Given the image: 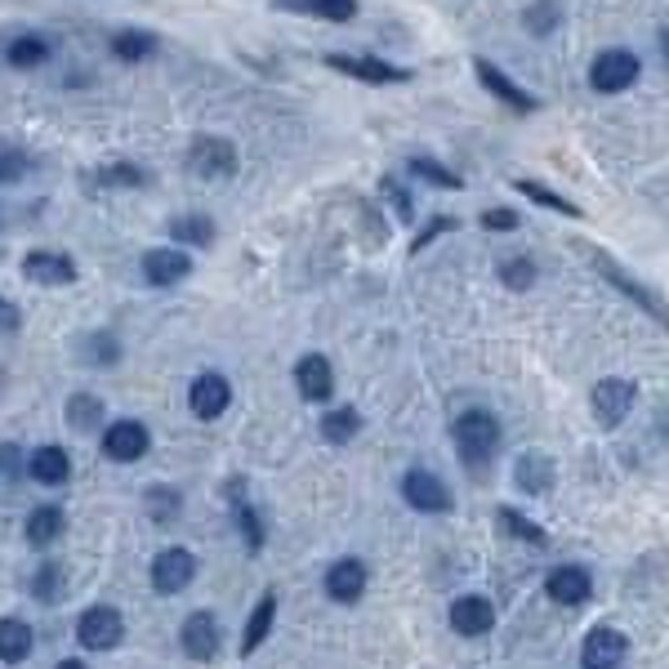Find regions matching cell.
I'll return each instance as SVG.
<instances>
[{
    "mask_svg": "<svg viewBox=\"0 0 669 669\" xmlns=\"http://www.w3.org/2000/svg\"><path fill=\"white\" fill-rule=\"evenodd\" d=\"M451 438H455L460 460L474 468V474H483V468L491 464V455L500 451V420L491 411H464L451 424Z\"/></svg>",
    "mask_w": 669,
    "mask_h": 669,
    "instance_id": "obj_1",
    "label": "cell"
},
{
    "mask_svg": "<svg viewBox=\"0 0 669 669\" xmlns=\"http://www.w3.org/2000/svg\"><path fill=\"white\" fill-rule=\"evenodd\" d=\"M589 259H593V268H598V273L608 277V282H612V286H616L625 299H634V304H638L647 317H656L660 326H669V304H665V299H660L651 286H643L634 273H625V268H621V263H616L608 250H589Z\"/></svg>",
    "mask_w": 669,
    "mask_h": 669,
    "instance_id": "obj_2",
    "label": "cell"
},
{
    "mask_svg": "<svg viewBox=\"0 0 669 669\" xmlns=\"http://www.w3.org/2000/svg\"><path fill=\"white\" fill-rule=\"evenodd\" d=\"M188 170L196 179H233L237 174V148L219 134H196L188 144Z\"/></svg>",
    "mask_w": 669,
    "mask_h": 669,
    "instance_id": "obj_3",
    "label": "cell"
},
{
    "mask_svg": "<svg viewBox=\"0 0 669 669\" xmlns=\"http://www.w3.org/2000/svg\"><path fill=\"white\" fill-rule=\"evenodd\" d=\"M638 72H643L638 54H630V49H602L589 63V86L598 94H621V90H630L638 81Z\"/></svg>",
    "mask_w": 669,
    "mask_h": 669,
    "instance_id": "obj_4",
    "label": "cell"
},
{
    "mask_svg": "<svg viewBox=\"0 0 669 669\" xmlns=\"http://www.w3.org/2000/svg\"><path fill=\"white\" fill-rule=\"evenodd\" d=\"M121 638H125V621H121L116 608H107V602H94L90 612L77 616V643L81 647L112 651V647H121Z\"/></svg>",
    "mask_w": 669,
    "mask_h": 669,
    "instance_id": "obj_5",
    "label": "cell"
},
{
    "mask_svg": "<svg viewBox=\"0 0 669 669\" xmlns=\"http://www.w3.org/2000/svg\"><path fill=\"white\" fill-rule=\"evenodd\" d=\"M326 67H334V72H344L353 81H366V86H407L411 72L407 67H393L384 58H362V54H326Z\"/></svg>",
    "mask_w": 669,
    "mask_h": 669,
    "instance_id": "obj_6",
    "label": "cell"
},
{
    "mask_svg": "<svg viewBox=\"0 0 669 669\" xmlns=\"http://www.w3.org/2000/svg\"><path fill=\"white\" fill-rule=\"evenodd\" d=\"M634 384L630 379H621V375H608V379H598L593 384V397H589V407H593V420L602 424V429H616L625 416H630V407H634Z\"/></svg>",
    "mask_w": 669,
    "mask_h": 669,
    "instance_id": "obj_7",
    "label": "cell"
},
{
    "mask_svg": "<svg viewBox=\"0 0 669 669\" xmlns=\"http://www.w3.org/2000/svg\"><path fill=\"white\" fill-rule=\"evenodd\" d=\"M148 446H152V433H148V424H139V420H116V424L103 429V455L116 460V464L144 460Z\"/></svg>",
    "mask_w": 669,
    "mask_h": 669,
    "instance_id": "obj_8",
    "label": "cell"
},
{
    "mask_svg": "<svg viewBox=\"0 0 669 669\" xmlns=\"http://www.w3.org/2000/svg\"><path fill=\"white\" fill-rule=\"evenodd\" d=\"M625 651H630V638H625L621 630L598 625V630H589L585 643H580V665H585V669H616V665L625 660Z\"/></svg>",
    "mask_w": 669,
    "mask_h": 669,
    "instance_id": "obj_9",
    "label": "cell"
},
{
    "mask_svg": "<svg viewBox=\"0 0 669 669\" xmlns=\"http://www.w3.org/2000/svg\"><path fill=\"white\" fill-rule=\"evenodd\" d=\"M228 401H233V384L224 375H215V371L196 375L192 388H188V407H192L196 420H219L228 411Z\"/></svg>",
    "mask_w": 669,
    "mask_h": 669,
    "instance_id": "obj_10",
    "label": "cell"
},
{
    "mask_svg": "<svg viewBox=\"0 0 669 669\" xmlns=\"http://www.w3.org/2000/svg\"><path fill=\"white\" fill-rule=\"evenodd\" d=\"M179 643H183V656H188V660H215V651H219V643H224L215 612H192V616L179 625Z\"/></svg>",
    "mask_w": 669,
    "mask_h": 669,
    "instance_id": "obj_11",
    "label": "cell"
},
{
    "mask_svg": "<svg viewBox=\"0 0 669 669\" xmlns=\"http://www.w3.org/2000/svg\"><path fill=\"white\" fill-rule=\"evenodd\" d=\"M401 496H407L411 509L420 513H446L451 509V491L438 474H429V468H411L407 478H401Z\"/></svg>",
    "mask_w": 669,
    "mask_h": 669,
    "instance_id": "obj_12",
    "label": "cell"
},
{
    "mask_svg": "<svg viewBox=\"0 0 669 669\" xmlns=\"http://www.w3.org/2000/svg\"><path fill=\"white\" fill-rule=\"evenodd\" d=\"M23 277L36 286H72L77 282V263L63 250H32L23 259Z\"/></svg>",
    "mask_w": 669,
    "mask_h": 669,
    "instance_id": "obj_13",
    "label": "cell"
},
{
    "mask_svg": "<svg viewBox=\"0 0 669 669\" xmlns=\"http://www.w3.org/2000/svg\"><path fill=\"white\" fill-rule=\"evenodd\" d=\"M196 576V558L188 549H161L152 558V589L157 593H183Z\"/></svg>",
    "mask_w": 669,
    "mask_h": 669,
    "instance_id": "obj_14",
    "label": "cell"
},
{
    "mask_svg": "<svg viewBox=\"0 0 669 669\" xmlns=\"http://www.w3.org/2000/svg\"><path fill=\"white\" fill-rule=\"evenodd\" d=\"M491 625H496V608H491L483 593H464V598L451 602V630L455 634L483 638V634H491Z\"/></svg>",
    "mask_w": 669,
    "mask_h": 669,
    "instance_id": "obj_15",
    "label": "cell"
},
{
    "mask_svg": "<svg viewBox=\"0 0 669 669\" xmlns=\"http://www.w3.org/2000/svg\"><path fill=\"white\" fill-rule=\"evenodd\" d=\"M188 273H192V259L179 246H157V250L144 254V277H148V286H179Z\"/></svg>",
    "mask_w": 669,
    "mask_h": 669,
    "instance_id": "obj_16",
    "label": "cell"
},
{
    "mask_svg": "<svg viewBox=\"0 0 669 669\" xmlns=\"http://www.w3.org/2000/svg\"><path fill=\"white\" fill-rule=\"evenodd\" d=\"M474 72H478V81L487 86V94H496L500 103H509V107H518V112H535L541 107V99L535 94H526L518 81H509L496 63H487V58H474Z\"/></svg>",
    "mask_w": 669,
    "mask_h": 669,
    "instance_id": "obj_17",
    "label": "cell"
},
{
    "mask_svg": "<svg viewBox=\"0 0 669 669\" xmlns=\"http://www.w3.org/2000/svg\"><path fill=\"white\" fill-rule=\"evenodd\" d=\"M326 593L334 602H344V608H353V602L366 593V563L362 558H340V563H330L326 571Z\"/></svg>",
    "mask_w": 669,
    "mask_h": 669,
    "instance_id": "obj_18",
    "label": "cell"
},
{
    "mask_svg": "<svg viewBox=\"0 0 669 669\" xmlns=\"http://www.w3.org/2000/svg\"><path fill=\"white\" fill-rule=\"evenodd\" d=\"M545 593L558 602V608H580V602L593 593V580L585 567H554L545 580Z\"/></svg>",
    "mask_w": 669,
    "mask_h": 669,
    "instance_id": "obj_19",
    "label": "cell"
},
{
    "mask_svg": "<svg viewBox=\"0 0 669 669\" xmlns=\"http://www.w3.org/2000/svg\"><path fill=\"white\" fill-rule=\"evenodd\" d=\"M27 478L41 483V487H63L67 478H72V455H67L63 446H41V451H32V460H27Z\"/></svg>",
    "mask_w": 669,
    "mask_h": 669,
    "instance_id": "obj_20",
    "label": "cell"
},
{
    "mask_svg": "<svg viewBox=\"0 0 669 669\" xmlns=\"http://www.w3.org/2000/svg\"><path fill=\"white\" fill-rule=\"evenodd\" d=\"M295 384H299L304 401H326V397L334 393V371H330V362H326L321 353H308V358H299V366H295Z\"/></svg>",
    "mask_w": 669,
    "mask_h": 669,
    "instance_id": "obj_21",
    "label": "cell"
},
{
    "mask_svg": "<svg viewBox=\"0 0 669 669\" xmlns=\"http://www.w3.org/2000/svg\"><path fill=\"white\" fill-rule=\"evenodd\" d=\"M513 483H518V491H526V496H545V491L554 487V460L541 455V451L518 455V464H513Z\"/></svg>",
    "mask_w": 669,
    "mask_h": 669,
    "instance_id": "obj_22",
    "label": "cell"
},
{
    "mask_svg": "<svg viewBox=\"0 0 669 669\" xmlns=\"http://www.w3.org/2000/svg\"><path fill=\"white\" fill-rule=\"evenodd\" d=\"M282 14H304L321 23H353L358 19V0H277Z\"/></svg>",
    "mask_w": 669,
    "mask_h": 669,
    "instance_id": "obj_23",
    "label": "cell"
},
{
    "mask_svg": "<svg viewBox=\"0 0 669 669\" xmlns=\"http://www.w3.org/2000/svg\"><path fill=\"white\" fill-rule=\"evenodd\" d=\"M36 647V634L23 616H0V660L5 665H23Z\"/></svg>",
    "mask_w": 669,
    "mask_h": 669,
    "instance_id": "obj_24",
    "label": "cell"
},
{
    "mask_svg": "<svg viewBox=\"0 0 669 669\" xmlns=\"http://www.w3.org/2000/svg\"><path fill=\"white\" fill-rule=\"evenodd\" d=\"M273 621H277V593L268 589L259 602H254V612L246 621V634H241V656H254L259 643H268V634H273Z\"/></svg>",
    "mask_w": 669,
    "mask_h": 669,
    "instance_id": "obj_25",
    "label": "cell"
},
{
    "mask_svg": "<svg viewBox=\"0 0 669 669\" xmlns=\"http://www.w3.org/2000/svg\"><path fill=\"white\" fill-rule=\"evenodd\" d=\"M63 531H67V518H63L58 504H36V509L27 513V526H23V535H27V545H32V549L54 545Z\"/></svg>",
    "mask_w": 669,
    "mask_h": 669,
    "instance_id": "obj_26",
    "label": "cell"
},
{
    "mask_svg": "<svg viewBox=\"0 0 669 669\" xmlns=\"http://www.w3.org/2000/svg\"><path fill=\"white\" fill-rule=\"evenodd\" d=\"M170 237L183 241V246L206 250V246H215V219L211 215H174L170 219Z\"/></svg>",
    "mask_w": 669,
    "mask_h": 669,
    "instance_id": "obj_27",
    "label": "cell"
},
{
    "mask_svg": "<svg viewBox=\"0 0 669 669\" xmlns=\"http://www.w3.org/2000/svg\"><path fill=\"white\" fill-rule=\"evenodd\" d=\"M67 429H77V433L103 429V401L94 393H72L67 397Z\"/></svg>",
    "mask_w": 669,
    "mask_h": 669,
    "instance_id": "obj_28",
    "label": "cell"
},
{
    "mask_svg": "<svg viewBox=\"0 0 669 669\" xmlns=\"http://www.w3.org/2000/svg\"><path fill=\"white\" fill-rule=\"evenodd\" d=\"M496 522H500V531L509 535V541H522V545H535V549H545V545H549L545 526H541V522H531V518H522L518 509H500Z\"/></svg>",
    "mask_w": 669,
    "mask_h": 669,
    "instance_id": "obj_29",
    "label": "cell"
},
{
    "mask_svg": "<svg viewBox=\"0 0 669 669\" xmlns=\"http://www.w3.org/2000/svg\"><path fill=\"white\" fill-rule=\"evenodd\" d=\"M27 589H32L36 602L54 608V602H63V593H67V567H63V563H45V567H36V576H32Z\"/></svg>",
    "mask_w": 669,
    "mask_h": 669,
    "instance_id": "obj_30",
    "label": "cell"
},
{
    "mask_svg": "<svg viewBox=\"0 0 669 669\" xmlns=\"http://www.w3.org/2000/svg\"><path fill=\"white\" fill-rule=\"evenodd\" d=\"M112 54L121 58V63H144V58H152L157 54V36L152 32H116L112 36Z\"/></svg>",
    "mask_w": 669,
    "mask_h": 669,
    "instance_id": "obj_31",
    "label": "cell"
},
{
    "mask_svg": "<svg viewBox=\"0 0 669 669\" xmlns=\"http://www.w3.org/2000/svg\"><path fill=\"white\" fill-rule=\"evenodd\" d=\"M513 188H518L522 196H531L535 206L558 211V215H567V219H580V206H571L567 196H558V192H554V188H545V183H535V179H513Z\"/></svg>",
    "mask_w": 669,
    "mask_h": 669,
    "instance_id": "obj_32",
    "label": "cell"
},
{
    "mask_svg": "<svg viewBox=\"0 0 669 669\" xmlns=\"http://www.w3.org/2000/svg\"><path fill=\"white\" fill-rule=\"evenodd\" d=\"M358 429H362V416H358L353 407H340V411L321 416V438H326V442H334V446L353 442V438H358Z\"/></svg>",
    "mask_w": 669,
    "mask_h": 669,
    "instance_id": "obj_33",
    "label": "cell"
},
{
    "mask_svg": "<svg viewBox=\"0 0 669 669\" xmlns=\"http://www.w3.org/2000/svg\"><path fill=\"white\" fill-rule=\"evenodd\" d=\"M5 58H10L14 67H41V63L49 58V41H45V36H36V32L14 36V41H10V49H5Z\"/></svg>",
    "mask_w": 669,
    "mask_h": 669,
    "instance_id": "obj_34",
    "label": "cell"
},
{
    "mask_svg": "<svg viewBox=\"0 0 669 669\" xmlns=\"http://www.w3.org/2000/svg\"><path fill=\"white\" fill-rule=\"evenodd\" d=\"M144 504H148V518L152 522H174L179 513H183V496H179V487H152L148 496H144Z\"/></svg>",
    "mask_w": 669,
    "mask_h": 669,
    "instance_id": "obj_35",
    "label": "cell"
},
{
    "mask_svg": "<svg viewBox=\"0 0 669 669\" xmlns=\"http://www.w3.org/2000/svg\"><path fill=\"white\" fill-rule=\"evenodd\" d=\"M522 23L531 36H549L558 23H563V10H558V0H535V5L522 10Z\"/></svg>",
    "mask_w": 669,
    "mask_h": 669,
    "instance_id": "obj_36",
    "label": "cell"
},
{
    "mask_svg": "<svg viewBox=\"0 0 669 669\" xmlns=\"http://www.w3.org/2000/svg\"><path fill=\"white\" fill-rule=\"evenodd\" d=\"M407 170H411L416 179H424V183H433V188H451V192H455V188H464V179H460L455 170H446V166H438L433 157H411V161H407Z\"/></svg>",
    "mask_w": 669,
    "mask_h": 669,
    "instance_id": "obj_37",
    "label": "cell"
},
{
    "mask_svg": "<svg viewBox=\"0 0 669 669\" xmlns=\"http://www.w3.org/2000/svg\"><path fill=\"white\" fill-rule=\"evenodd\" d=\"M233 518H237V526H241V541H246V549H250V554H259V549H263V518L254 513V504H250V500L233 504Z\"/></svg>",
    "mask_w": 669,
    "mask_h": 669,
    "instance_id": "obj_38",
    "label": "cell"
},
{
    "mask_svg": "<svg viewBox=\"0 0 669 669\" xmlns=\"http://www.w3.org/2000/svg\"><path fill=\"white\" fill-rule=\"evenodd\" d=\"M99 183H103V188H144L148 174H144L139 166H129V161H116V166H103V170H99Z\"/></svg>",
    "mask_w": 669,
    "mask_h": 669,
    "instance_id": "obj_39",
    "label": "cell"
},
{
    "mask_svg": "<svg viewBox=\"0 0 669 669\" xmlns=\"http://www.w3.org/2000/svg\"><path fill=\"white\" fill-rule=\"evenodd\" d=\"M81 358L90 366H112V362H121V344L112 340V334H90V340L81 344Z\"/></svg>",
    "mask_w": 669,
    "mask_h": 669,
    "instance_id": "obj_40",
    "label": "cell"
},
{
    "mask_svg": "<svg viewBox=\"0 0 669 669\" xmlns=\"http://www.w3.org/2000/svg\"><path fill=\"white\" fill-rule=\"evenodd\" d=\"M27 170H32V157L23 148L0 144V183H19V179H27Z\"/></svg>",
    "mask_w": 669,
    "mask_h": 669,
    "instance_id": "obj_41",
    "label": "cell"
},
{
    "mask_svg": "<svg viewBox=\"0 0 669 669\" xmlns=\"http://www.w3.org/2000/svg\"><path fill=\"white\" fill-rule=\"evenodd\" d=\"M500 282L509 291H531L535 286V263L531 259H504L500 263Z\"/></svg>",
    "mask_w": 669,
    "mask_h": 669,
    "instance_id": "obj_42",
    "label": "cell"
},
{
    "mask_svg": "<svg viewBox=\"0 0 669 669\" xmlns=\"http://www.w3.org/2000/svg\"><path fill=\"white\" fill-rule=\"evenodd\" d=\"M23 474H27L23 451H19L14 442H0V487H14Z\"/></svg>",
    "mask_w": 669,
    "mask_h": 669,
    "instance_id": "obj_43",
    "label": "cell"
},
{
    "mask_svg": "<svg viewBox=\"0 0 669 669\" xmlns=\"http://www.w3.org/2000/svg\"><path fill=\"white\" fill-rule=\"evenodd\" d=\"M379 188H384V196H388V206H393V215H397L401 224H411V219H416V206H411V192H407V188H397V179H384Z\"/></svg>",
    "mask_w": 669,
    "mask_h": 669,
    "instance_id": "obj_44",
    "label": "cell"
},
{
    "mask_svg": "<svg viewBox=\"0 0 669 669\" xmlns=\"http://www.w3.org/2000/svg\"><path fill=\"white\" fill-rule=\"evenodd\" d=\"M483 228H487V233H513V228H518V215H513V211H487V215H483Z\"/></svg>",
    "mask_w": 669,
    "mask_h": 669,
    "instance_id": "obj_45",
    "label": "cell"
},
{
    "mask_svg": "<svg viewBox=\"0 0 669 669\" xmlns=\"http://www.w3.org/2000/svg\"><path fill=\"white\" fill-rule=\"evenodd\" d=\"M451 228H455V219H451V215H442V219H433V224H429V228H424V233H420V237L411 241V250H424V246H429L433 237H442V233H451Z\"/></svg>",
    "mask_w": 669,
    "mask_h": 669,
    "instance_id": "obj_46",
    "label": "cell"
},
{
    "mask_svg": "<svg viewBox=\"0 0 669 669\" xmlns=\"http://www.w3.org/2000/svg\"><path fill=\"white\" fill-rule=\"evenodd\" d=\"M10 330H19V308L10 299H0V334H10Z\"/></svg>",
    "mask_w": 669,
    "mask_h": 669,
    "instance_id": "obj_47",
    "label": "cell"
},
{
    "mask_svg": "<svg viewBox=\"0 0 669 669\" xmlns=\"http://www.w3.org/2000/svg\"><path fill=\"white\" fill-rule=\"evenodd\" d=\"M54 669H86V665H81V660H58Z\"/></svg>",
    "mask_w": 669,
    "mask_h": 669,
    "instance_id": "obj_48",
    "label": "cell"
},
{
    "mask_svg": "<svg viewBox=\"0 0 669 669\" xmlns=\"http://www.w3.org/2000/svg\"><path fill=\"white\" fill-rule=\"evenodd\" d=\"M0 224H5V211H0Z\"/></svg>",
    "mask_w": 669,
    "mask_h": 669,
    "instance_id": "obj_49",
    "label": "cell"
}]
</instances>
